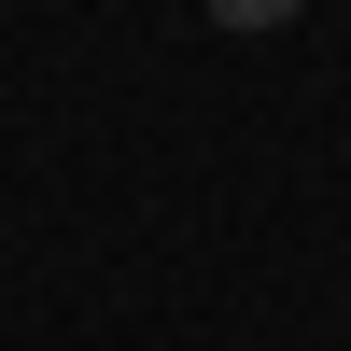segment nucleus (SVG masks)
Returning a JSON list of instances; mask_svg holds the SVG:
<instances>
[{"instance_id": "f257e3e1", "label": "nucleus", "mask_w": 351, "mask_h": 351, "mask_svg": "<svg viewBox=\"0 0 351 351\" xmlns=\"http://www.w3.org/2000/svg\"><path fill=\"white\" fill-rule=\"evenodd\" d=\"M211 14H225V28H281L295 0H211Z\"/></svg>"}]
</instances>
